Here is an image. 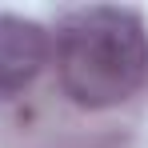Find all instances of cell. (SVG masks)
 <instances>
[{"mask_svg":"<svg viewBox=\"0 0 148 148\" xmlns=\"http://www.w3.org/2000/svg\"><path fill=\"white\" fill-rule=\"evenodd\" d=\"M60 88L80 108H116L148 84V28L132 8H76L52 40Z\"/></svg>","mask_w":148,"mask_h":148,"instance_id":"1","label":"cell"},{"mask_svg":"<svg viewBox=\"0 0 148 148\" xmlns=\"http://www.w3.org/2000/svg\"><path fill=\"white\" fill-rule=\"evenodd\" d=\"M52 60V36L44 24L0 12V100L24 92Z\"/></svg>","mask_w":148,"mask_h":148,"instance_id":"2","label":"cell"}]
</instances>
